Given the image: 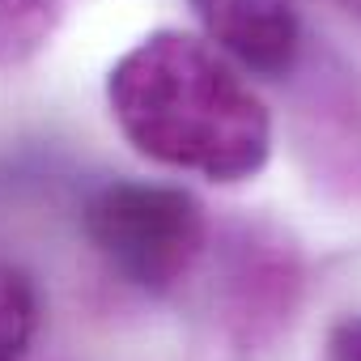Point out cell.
Masks as SVG:
<instances>
[{
	"instance_id": "1",
	"label": "cell",
	"mask_w": 361,
	"mask_h": 361,
	"mask_svg": "<svg viewBox=\"0 0 361 361\" xmlns=\"http://www.w3.org/2000/svg\"><path fill=\"white\" fill-rule=\"evenodd\" d=\"M106 111L149 161L209 183H247L272 157V115L226 51L153 30L106 73Z\"/></svg>"
},
{
	"instance_id": "3",
	"label": "cell",
	"mask_w": 361,
	"mask_h": 361,
	"mask_svg": "<svg viewBox=\"0 0 361 361\" xmlns=\"http://www.w3.org/2000/svg\"><path fill=\"white\" fill-rule=\"evenodd\" d=\"M302 298H306V255L289 230L251 217L217 234L209 310L221 340L238 357L272 348L293 327Z\"/></svg>"
},
{
	"instance_id": "5",
	"label": "cell",
	"mask_w": 361,
	"mask_h": 361,
	"mask_svg": "<svg viewBox=\"0 0 361 361\" xmlns=\"http://www.w3.org/2000/svg\"><path fill=\"white\" fill-rule=\"evenodd\" d=\"M204 39L238 68L281 81L302 64V13L298 0H188Z\"/></svg>"
},
{
	"instance_id": "7",
	"label": "cell",
	"mask_w": 361,
	"mask_h": 361,
	"mask_svg": "<svg viewBox=\"0 0 361 361\" xmlns=\"http://www.w3.org/2000/svg\"><path fill=\"white\" fill-rule=\"evenodd\" d=\"M39 331V289L30 272L0 259V361H26Z\"/></svg>"
},
{
	"instance_id": "2",
	"label": "cell",
	"mask_w": 361,
	"mask_h": 361,
	"mask_svg": "<svg viewBox=\"0 0 361 361\" xmlns=\"http://www.w3.org/2000/svg\"><path fill=\"white\" fill-rule=\"evenodd\" d=\"M81 234L94 255L145 298L188 285L213 247L204 204L170 183L111 178L81 200Z\"/></svg>"
},
{
	"instance_id": "6",
	"label": "cell",
	"mask_w": 361,
	"mask_h": 361,
	"mask_svg": "<svg viewBox=\"0 0 361 361\" xmlns=\"http://www.w3.org/2000/svg\"><path fill=\"white\" fill-rule=\"evenodd\" d=\"M77 0H0V68H22L51 47Z\"/></svg>"
},
{
	"instance_id": "8",
	"label": "cell",
	"mask_w": 361,
	"mask_h": 361,
	"mask_svg": "<svg viewBox=\"0 0 361 361\" xmlns=\"http://www.w3.org/2000/svg\"><path fill=\"white\" fill-rule=\"evenodd\" d=\"M327 361H361V314L340 319L327 331Z\"/></svg>"
},
{
	"instance_id": "9",
	"label": "cell",
	"mask_w": 361,
	"mask_h": 361,
	"mask_svg": "<svg viewBox=\"0 0 361 361\" xmlns=\"http://www.w3.org/2000/svg\"><path fill=\"white\" fill-rule=\"evenodd\" d=\"M336 5H344V9H348L353 18H361V0H336Z\"/></svg>"
},
{
	"instance_id": "4",
	"label": "cell",
	"mask_w": 361,
	"mask_h": 361,
	"mask_svg": "<svg viewBox=\"0 0 361 361\" xmlns=\"http://www.w3.org/2000/svg\"><path fill=\"white\" fill-rule=\"evenodd\" d=\"M293 77L289 136L306 178L331 204H361V73L327 56Z\"/></svg>"
}]
</instances>
